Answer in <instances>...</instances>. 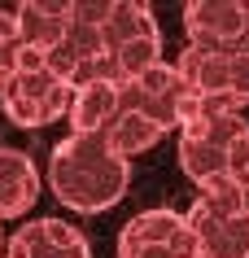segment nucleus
<instances>
[{
  "mask_svg": "<svg viewBox=\"0 0 249 258\" xmlns=\"http://www.w3.org/2000/svg\"><path fill=\"white\" fill-rule=\"evenodd\" d=\"M131 184V162L110 149L105 136H79L70 132L61 145H53L48 158V188L74 215H101L123 202Z\"/></svg>",
  "mask_w": 249,
  "mask_h": 258,
  "instance_id": "nucleus-1",
  "label": "nucleus"
},
{
  "mask_svg": "<svg viewBox=\"0 0 249 258\" xmlns=\"http://www.w3.org/2000/svg\"><path fill=\"white\" fill-rule=\"evenodd\" d=\"M236 101H201V114L180 127V166L197 188L249 171V122Z\"/></svg>",
  "mask_w": 249,
  "mask_h": 258,
  "instance_id": "nucleus-2",
  "label": "nucleus"
},
{
  "mask_svg": "<svg viewBox=\"0 0 249 258\" xmlns=\"http://www.w3.org/2000/svg\"><path fill=\"white\" fill-rule=\"evenodd\" d=\"M0 105H5V114H9L18 127H48V122H57V118H70L74 88H70L66 79H57L48 66L18 70L14 79L5 83Z\"/></svg>",
  "mask_w": 249,
  "mask_h": 258,
  "instance_id": "nucleus-3",
  "label": "nucleus"
},
{
  "mask_svg": "<svg viewBox=\"0 0 249 258\" xmlns=\"http://www.w3.org/2000/svg\"><path fill=\"white\" fill-rule=\"evenodd\" d=\"M184 31L197 48L249 53V0H188Z\"/></svg>",
  "mask_w": 249,
  "mask_h": 258,
  "instance_id": "nucleus-4",
  "label": "nucleus"
},
{
  "mask_svg": "<svg viewBox=\"0 0 249 258\" xmlns=\"http://www.w3.org/2000/svg\"><path fill=\"white\" fill-rule=\"evenodd\" d=\"M5 258H92V245L79 228L61 219H35L9 236Z\"/></svg>",
  "mask_w": 249,
  "mask_h": 258,
  "instance_id": "nucleus-5",
  "label": "nucleus"
},
{
  "mask_svg": "<svg viewBox=\"0 0 249 258\" xmlns=\"http://www.w3.org/2000/svg\"><path fill=\"white\" fill-rule=\"evenodd\" d=\"M236 57L240 53H219V48L188 44L175 66L201 101H236L240 105V96H236Z\"/></svg>",
  "mask_w": 249,
  "mask_h": 258,
  "instance_id": "nucleus-6",
  "label": "nucleus"
},
{
  "mask_svg": "<svg viewBox=\"0 0 249 258\" xmlns=\"http://www.w3.org/2000/svg\"><path fill=\"white\" fill-rule=\"evenodd\" d=\"M14 14H18V40L35 53H57L74 31V0H27Z\"/></svg>",
  "mask_w": 249,
  "mask_h": 258,
  "instance_id": "nucleus-7",
  "label": "nucleus"
},
{
  "mask_svg": "<svg viewBox=\"0 0 249 258\" xmlns=\"http://www.w3.org/2000/svg\"><path fill=\"white\" fill-rule=\"evenodd\" d=\"M184 215H188L197 241H201V258H249V219L214 215L201 202H193Z\"/></svg>",
  "mask_w": 249,
  "mask_h": 258,
  "instance_id": "nucleus-8",
  "label": "nucleus"
},
{
  "mask_svg": "<svg viewBox=\"0 0 249 258\" xmlns=\"http://www.w3.org/2000/svg\"><path fill=\"white\" fill-rule=\"evenodd\" d=\"M105 44H110L114 66H118V57L131 53V48L162 44V31H157L153 9H149V5H140V0H114L110 18H105Z\"/></svg>",
  "mask_w": 249,
  "mask_h": 258,
  "instance_id": "nucleus-9",
  "label": "nucleus"
},
{
  "mask_svg": "<svg viewBox=\"0 0 249 258\" xmlns=\"http://www.w3.org/2000/svg\"><path fill=\"white\" fill-rule=\"evenodd\" d=\"M40 197V171L22 149H0V223L27 219V210Z\"/></svg>",
  "mask_w": 249,
  "mask_h": 258,
  "instance_id": "nucleus-10",
  "label": "nucleus"
},
{
  "mask_svg": "<svg viewBox=\"0 0 249 258\" xmlns=\"http://www.w3.org/2000/svg\"><path fill=\"white\" fill-rule=\"evenodd\" d=\"M123 114V83H83L74 88V105H70V132L79 136H105V127Z\"/></svg>",
  "mask_w": 249,
  "mask_h": 258,
  "instance_id": "nucleus-11",
  "label": "nucleus"
},
{
  "mask_svg": "<svg viewBox=\"0 0 249 258\" xmlns=\"http://www.w3.org/2000/svg\"><path fill=\"white\" fill-rule=\"evenodd\" d=\"M193 236L197 232H193V223H188V215L166 210V206L140 210V215L127 219L123 232H118V241H127V245H180V241H193Z\"/></svg>",
  "mask_w": 249,
  "mask_h": 258,
  "instance_id": "nucleus-12",
  "label": "nucleus"
},
{
  "mask_svg": "<svg viewBox=\"0 0 249 258\" xmlns=\"http://www.w3.org/2000/svg\"><path fill=\"white\" fill-rule=\"evenodd\" d=\"M166 132L157 127V122H149L144 114H136V109H123L118 118L105 127V140H110V149L118 153V158H136V153H149L157 140H162Z\"/></svg>",
  "mask_w": 249,
  "mask_h": 258,
  "instance_id": "nucleus-13",
  "label": "nucleus"
},
{
  "mask_svg": "<svg viewBox=\"0 0 249 258\" xmlns=\"http://www.w3.org/2000/svg\"><path fill=\"white\" fill-rule=\"evenodd\" d=\"M197 202L210 206L214 215H227V219H249V171L240 175H223L206 188H197Z\"/></svg>",
  "mask_w": 249,
  "mask_h": 258,
  "instance_id": "nucleus-14",
  "label": "nucleus"
},
{
  "mask_svg": "<svg viewBox=\"0 0 249 258\" xmlns=\"http://www.w3.org/2000/svg\"><path fill=\"white\" fill-rule=\"evenodd\" d=\"M118 258H201V241H180V245H127L118 241Z\"/></svg>",
  "mask_w": 249,
  "mask_h": 258,
  "instance_id": "nucleus-15",
  "label": "nucleus"
},
{
  "mask_svg": "<svg viewBox=\"0 0 249 258\" xmlns=\"http://www.w3.org/2000/svg\"><path fill=\"white\" fill-rule=\"evenodd\" d=\"M18 70H22V40L0 44V92H5V83L14 79Z\"/></svg>",
  "mask_w": 249,
  "mask_h": 258,
  "instance_id": "nucleus-16",
  "label": "nucleus"
},
{
  "mask_svg": "<svg viewBox=\"0 0 249 258\" xmlns=\"http://www.w3.org/2000/svg\"><path fill=\"white\" fill-rule=\"evenodd\" d=\"M18 40V14L0 9V44H14Z\"/></svg>",
  "mask_w": 249,
  "mask_h": 258,
  "instance_id": "nucleus-17",
  "label": "nucleus"
},
{
  "mask_svg": "<svg viewBox=\"0 0 249 258\" xmlns=\"http://www.w3.org/2000/svg\"><path fill=\"white\" fill-rule=\"evenodd\" d=\"M5 245H9V241H5V232H0V249H5Z\"/></svg>",
  "mask_w": 249,
  "mask_h": 258,
  "instance_id": "nucleus-18",
  "label": "nucleus"
}]
</instances>
